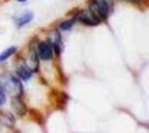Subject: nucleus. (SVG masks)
<instances>
[{
	"instance_id": "f257e3e1",
	"label": "nucleus",
	"mask_w": 149,
	"mask_h": 133,
	"mask_svg": "<svg viewBox=\"0 0 149 133\" xmlns=\"http://www.w3.org/2000/svg\"><path fill=\"white\" fill-rule=\"evenodd\" d=\"M0 87L10 98H19L23 93L21 82L13 75L4 72L0 76Z\"/></svg>"
},
{
	"instance_id": "f03ea898",
	"label": "nucleus",
	"mask_w": 149,
	"mask_h": 133,
	"mask_svg": "<svg viewBox=\"0 0 149 133\" xmlns=\"http://www.w3.org/2000/svg\"><path fill=\"white\" fill-rule=\"evenodd\" d=\"M89 10L100 22L107 17L109 5L106 0H93L89 5Z\"/></svg>"
},
{
	"instance_id": "7ed1b4c3",
	"label": "nucleus",
	"mask_w": 149,
	"mask_h": 133,
	"mask_svg": "<svg viewBox=\"0 0 149 133\" xmlns=\"http://www.w3.org/2000/svg\"><path fill=\"white\" fill-rule=\"evenodd\" d=\"M52 44L50 42H41L38 47V53L41 59L49 60L52 57Z\"/></svg>"
},
{
	"instance_id": "20e7f679",
	"label": "nucleus",
	"mask_w": 149,
	"mask_h": 133,
	"mask_svg": "<svg viewBox=\"0 0 149 133\" xmlns=\"http://www.w3.org/2000/svg\"><path fill=\"white\" fill-rule=\"evenodd\" d=\"M78 20L84 24L87 25H97L100 24V21L92 14L90 10H82L78 15Z\"/></svg>"
},
{
	"instance_id": "39448f33",
	"label": "nucleus",
	"mask_w": 149,
	"mask_h": 133,
	"mask_svg": "<svg viewBox=\"0 0 149 133\" xmlns=\"http://www.w3.org/2000/svg\"><path fill=\"white\" fill-rule=\"evenodd\" d=\"M26 65L32 71H38V60L37 52L34 50H31L29 51V54H28L27 59H26Z\"/></svg>"
},
{
	"instance_id": "423d86ee",
	"label": "nucleus",
	"mask_w": 149,
	"mask_h": 133,
	"mask_svg": "<svg viewBox=\"0 0 149 133\" xmlns=\"http://www.w3.org/2000/svg\"><path fill=\"white\" fill-rule=\"evenodd\" d=\"M11 107L17 116H24L26 113L25 105L19 99V98H13L11 100Z\"/></svg>"
},
{
	"instance_id": "0eeeda50",
	"label": "nucleus",
	"mask_w": 149,
	"mask_h": 133,
	"mask_svg": "<svg viewBox=\"0 0 149 133\" xmlns=\"http://www.w3.org/2000/svg\"><path fill=\"white\" fill-rule=\"evenodd\" d=\"M16 71H17V74L18 75V77L24 80H28L31 77V74H32V71L26 64L19 66L16 70Z\"/></svg>"
},
{
	"instance_id": "6e6552de",
	"label": "nucleus",
	"mask_w": 149,
	"mask_h": 133,
	"mask_svg": "<svg viewBox=\"0 0 149 133\" xmlns=\"http://www.w3.org/2000/svg\"><path fill=\"white\" fill-rule=\"evenodd\" d=\"M0 122L7 127H12L14 125V118L10 113H1Z\"/></svg>"
},
{
	"instance_id": "1a4fd4ad",
	"label": "nucleus",
	"mask_w": 149,
	"mask_h": 133,
	"mask_svg": "<svg viewBox=\"0 0 149 133\" xmlns=\"http://www.w3.org/2000/svg\"><path fill=\"white\" fill-rule=\"evenodd\" d=\"M32 19V14L31 12H25L23 13L22 15H20L17 19V24L19 26L24 25L26 24H28L31 20Z\"/></svg>"
},
{
	"instance_id": "9d476101",
	"label": "nucleus",
	"mask_w": 149,
	"mask_h": 133,
	"mask_svg": "<svg viewBox=\"0 0 149 133\" xmlns=\"http://www.w3.org/2000/svg\"><path fill=\"white\" fill-rule=\"evenodd\" d=\"M16 47H10V48H8L7 50H5L4 51H3L1 54H0V62H3L4 60H6L7 58H9L15 51H16Z\"/></svg>"
},
{
	"instance_id": "9b49d317",
	"label": "nucleus",
	"mask_w": 149,
	"mask_h": 133,
	"mask_svg": "<svg viewBox=\"0 0 149 133\" xmlns=\"http://www.w3.org/2000/svg\"><path fill=\"white\" fill-rule=\"evenodd\" d=\"M73 25V21L72 20H66L64 21L60 24L59 27L63 30H69L72 28V26Z\"/></svg>"
},
{
	"instance_id": "f8f14e48",
	"label": "nucleus",
	"mask_w": 149,
	"mask_h": 133,
	"mask_svg": "<svg viewBox=\"0 0 149 133\" xmlns=\"http://www.w3.org/2000/svg\"><path fill=\"white\" fill-rule=\"evenodd\" d=\"M4 103H5V92L0 87V105H3Z\"/></svg>"
},
{
	"instance_id": "ddd939ff",
	"label": "nucleus",
	"mask_w": 149,
	"mask_h": 133,
	"mask_svg": "<svg viewBox=\"0 0 149 133\" xmlns=\"http://www.w3.org/2000/svg\"><path fill=\"white\" fill-rule=\"evenodd\" d=\"M18 1H25V0H18Z\"/></svg>"
},
{
	"instance_id": "4468645a",
	"label": "nucleus",
	"mask_w": 149,
	"mask_h": 133,
	"mask_svg": "<svg viewBox=\"0 0 149 133\" xmlns=\"http://www.w3.org/2000/svg\"><path fill=\"white\" fill-rule=\"evenodd\" d=\"M132 1H137V0H132Z\"/></svg>"
}]
</instances>
